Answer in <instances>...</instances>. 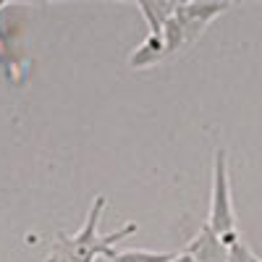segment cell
Returning a JSON list of instances; mask_svg holds the SVG:
<instances>
[{
  "mask_svg": "<svg viewBox=\"0 0 262 262\" xmlns=\"http://www.w3.org/2000/svg\"><path fill=\"white\" fill-rule=\"evenodd\" d=\"M105 196H95V202L90 207V215H86L84 226L79 228V233L74 236H66V233H58V244H55V252L48 262H95L100 254H105L111 259L116 254V244L121 238L131 236L137 231V223L131 221L126 226H121L118 231L107 233V236H100L97 233V226H100V215H102V207H105Z\"/></svg>",
  "mask_w": 262,
  "mask_h": 262,
  "instance_id": "obj_1",
  "label": "cell"
},
{
  "mask_svg": "<svg viewBox=\"0 0 262 262\" xmlns=\"http://www.w3.org/2000/svg\"><path fill=\"white\" fill-rule=\"evenodd\" d=\"M207 226L221 236V242L231 247L238 242L236 231V212H233V196H231V173H228V152L223 147L215 149L212 158V186H210V217Z\"/></svg>",
  "mask_w": 262,
  "mask_h": 262,
  "instance_id": "obj_2",
  "label": "cell"
},
{
  "mask_svg": "<svg viewBox=\"0 0 262 262\" xmlns=\"http://www.w3.org/2000/svg\"><path fill=\"white\" fill-rule=\"evenodd\" d=\"M228 8H231V3H176V18L184 29V39L189 45L196 42L210 21H215Z\"/></svg>",
  "mask_w": 262,
  "mask_h": 262,
  "instance_id": "obj_3",
  "label": "cell"
},
{
  "mask_svg": "<svg viewBox=\"0 0 262 262\" xmlns=\"http://www.w3.org/2000/svg\"><path fill=\"white\" fill-rule=\"evenodd\" d=\"M184 254L191 257L194 262H226V254H228V247L221 242L207 223L196 231V236L184 247Z\"/></svg>",
  "mask_w": 262,
  "mask_h": 262,
  "instance_id": "obj_4",
  "label": "cell"
},
{
  "mask_svg": "<svg viewBox=\"0 0 262 262\" xmlns=\"http://www.w3.org/2000/svg\"><path fill=\"white\" fill-rule=\"evenodd\" d=\"M165 58V48H163V37L147 34V39L128 55V69H149V66H158Z\"/></svg>",
  "mask_w": 262,
  "mask_h": 262,
  "instance_id": "obj_5",
  "label": "cell"
},
{
  "mask_svg": "<svg viewBox=\"0 0 262 262\" xmlns=\"http://www.w3.org/2000/svg\"><path fill=\"white\" fill-rule=\"evenodd\" d=\"M137 11L144 16L149 34L163 37V24H165L168 16L176 13V3H152V0L147 3V0H139V3H137Z\"/></svg>",
  "mask_w": 262,
  "mask_h": 262,
  "instance_id": "obj_6",
  "label": "cell"
},
{
  "mask_svg": "<svg viewBox=\"0 0 262 262\" xmlns=\"http://www.w3.org/2000/svg\"><path fill=\"white\" fill-rule=\"evenodd\" d=\"M179 252H147V249H128L121 252L116 249V254L111 257V262H173Z\"/></svg>",
  "mask_w": 262,
  "mask_h": 262,
  "instance_id": "obj_7",
  "label": "cell"
},
{
  "mask_svg": "<svg viewBox=\"0 0 262 262\" xmlns=\"http://www.w3.org/2000/svg\"><path fill=\"white\" fill-rule=\"evenodd\" d=\"M181 45H186L184 29H181V24H179L176 13H173V16L165 18V24H163V48H165V58L173 55V53H179Z\"/></svg>",
  "mask_w": 262,
  "mask_h": 262,
  "instance_id": "obj_8",
  "label": "cell"
},
{
  "mask_svg": "<svg viewBox=\"0 0 262 262\" xmlns=\"http://www.w3.org/2000/svg\"><path fill=\"white\" fill-rule=\"evenodd\" d=\"M252 259V252H249V247L238 238V242H233L231 247H228V254H226V262H249Z\"/></svg>",
  "mask_w": 262,
  "mask_h": 262,
  "instance_id": "obj_9",
  "label": "cell"
},
{
  "mask_svg": "<svg viewBox=\"0 0 262 262\" xmlns=\"http://www.w3.org/2000/svg\"><path fill=\"white\" fill-rule=\"evenodd\" d=\"M173 262H194V259H191V257H186L184 252H179L176 257H173Z\"/></svg>",
  "mask_w": 262,
  "mask_h": 262,
  "instance_id": "obj_10",
  "label": "cell"
},
{
  "mask_svg": "<svg viewBox=\"0 0 262 262\" xmlns=\"http://www.w3.org/2000/svg\"><path fill=\"white\" fill-rule=\"evenodd\" d=\"M249 262H262V257H257V254H252V259Z\"/></svg>",
  "mask_w": 262,
  "mask_h": 262,
  "instance_id": "obj_11",
  "label": "cell"
},
{
  "mask_svg": "<svg viewBox=\"0 0 262 262\" xmlns=\"http://www.w3.org/2000/svg\"><path fill=\"white\" fill-rule=\"evenodd\" d=\"M6 6H8V3H3V0H0V13H3V11H6Z\"/></svg>",
  "mask_w": 262,
  "mask_h": 262,
  "instance_id": "obj_12",
  "label": "cell"
}]
</instances>
